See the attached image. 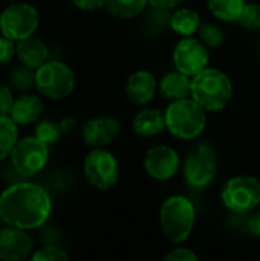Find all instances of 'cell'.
<instances>
[{
  "label": "cell",
  "instance_id": "cell-33",
  "mask_svg": "<svg viewBox=\"0 0 260 261\" xmlns=\"http://www.w3.org/2000/svg\"><path fill=\"white\" fill-rule=\"evenodd\" d=\"M182 2L184 0H149V3L158 9H173L178 5H181Z\"/></svg>",
  "mask_w": 260,
  "mask_h": 261
},
{
  "label": "cell",
  "instance_id": "cell-25",
  "mask_svg": "<svg viewBox=\"0 0 260 261\" xmlns=\"http://www.w3.org/2000/svg\"><path fill=\"white\" fill-rule=\"evenodd\" d=\"M60 133H61V125L49 119L40 121L35 127V136L41 139L43 142H46L48 145L57 142L60 138Z\"/></svg>",
  "mask_w": 260,
  "mask_h": 261
},
{
  "label": "cell",
  "instance_id": "cell-3",
  "mask_svg": "<svg viewBox=\"0 0 260 261\" xmlns=\"http://www.w3.org/2000/svg\"><path fill=\"white\" fill-rule=\"evenodd\" d=\"M164 115L167 130L179 139H195L205 128V109L192 96L173 101Z\"/></svg>",
  "mask_w": 260,
  "mask_h": 261
},
{
  "label": "cell",
  "instance_id": "cell-12",
  "mask_svg": "<svg viewBox=\"0 0 260 261\" xmlns=\"http://www.w3.org/2000/svg\"><path fill=\"white\" fill-rule=\"evenodd\" d=\"M178 153L167 145H158L147 151L144 158V168L147 174L156 180H169L179 170Z\"/></svg>",
  "mask_w": 260,
  "mask_h": 261
},
{
  "label": "cell",
  "instance_id": "cell-17",
  "mask_svg": "<svg viewBox=\"0 0 260 261\" xmlns=\"http://www.w3.org/2000/svg\"><path fill=\"white\" fill-rule=\"evenodd\" d=\"M43 112V102L37 95L32 93H23L20 95L11 109V118L20 124V125H28L35 122Z\"/></svg>",
  "mask_w": 260,
  "mask_h": 261
},
{
  "label": "cell",
  "instance_id": "cell-27",
  "mask_svg": "<svg viewBox=\"0 0 260 261\" xmlns=\"http://www.w3.org/2000/svg\"><path fill=\"white\" fill-rule=\"evenodd\" d=\"M239 23L248 29H260V5L245 3L242 14L239 17Z\"/></svg>",
  "mask_w": 260,
  "mask_h": 261
},
{
  "label": "cell",
  "instance_id": "cell-20",
  "mask_svg": "<svg viewBox=\"0 0 260 261\" xmlns=\"http://www.w3.org/2000/svg\"><path fill=\"white\" fill-rule=\"evenodd\" d=\"M170 24H172V29L176 34L184 35V37H188V35H193L195 32L199 31V28H201V18H199V14L196 11L188 9V8H184V9L176 11L172 15Z\"/></svg>",
  "mask_w": 260,
  "mask_h": 261
},
{
  "label": "cell",
  "instance_id": "cell-1",
  "mask_svg": "<svg viewBox=\"0 0 260 261\" xmlns=\"http://www.w3.org/2000/svg\"><path fill=\"white\" fill-rule=\"evenodd\" d=\"M51 208L49 193L35 184H14L0 194L2 222L25 231L43 226L49 219Z\"/></svg>",
  "mask_w": 260,
  "mask_h": 261
},
{
  "label": "cell",
  "instance_id": "cell-36",
  "mask_svg": "<svg viewBox=\"0 0 260 261\" xmlns=\"http://www.w3.org/2000/svg\"><path fill=\"white\" fill-rule=\"evenodd\" d=\"M0 220H2V216H0Z\"/></svg>",
  "mask_w": 260,
  "mask_h": 261
},
{
  "label": "cell",
  "instance_id": "cell-11",
  "mask_svg": "<svg viewBox=\"0 0 260 261\" xmlns=\"http://www.w3.org/2000/svg\"><path fill=\"white\" fill-rule=\"evenodd\" d=\"M208 61L210 55L207 46L196 38L181 40L173 50V63L176 66V70L188 76H195L207 69Z\"/></svg>",
  "mask_w": 260,
  "mask_h": 261
},
{
  "label": "cell",
  "instance_id": "cell-32",
  "mask_svg": "<svg viewBox=\"0 0 260 261\" xmlns=\"http://www.w3.org/2000/svg\"><path fill=\"white\" fill-rule=\"evenodd\" d=\"M72 3L83 11H97L106 5V0H72Z\"/></svg>",
  "mask_w": 260,
  "mask_h": 261
},
{
  "label": "cell",
  "instance_id": "cell-31",
  "mask_svg": "<svg viewBox=\"0 0 260 261\" xmlns=\"http://www.w3.org/2000/svg\"><path fill=\"white\" fill-rule=\"evenodd\" d=\"M166 261H195L198 260V255L187 248H176L173 251H170L166 257Z\"/></svg>",
  "mask_w": 260,
  "mask_h": 261
},
{
  "label": "cell",
  "instance_id": "cell-7",
  "mask_svg": "<svg viewBox=\"0 0 260 261\" xmlns=\"http://www.w3.org/2000/svg\"><path fill=\"white\" fill-rule=\"evenodd\" d=\"M49 158L48 144L37 136L18 139L11 151V164L15 173L21 177H31L40 173Z\"/></svg>",
  "mask_w": 260,
  "mask_h": 261
},
{
  "label": "cell",
  "instance_id": "cell-15",
  "mask_svg": "<svg viewBox=\"0 0 260 261\" xmlns=\"http://www.w3.org/2000/svg\"><path fill=\"white\" fill-rule=\"evenodd\" d=\"M158 90V83L155 76L147 70H138L132 73L126 83V95L130 102L136 106L149 104Z\"/></svg>",
  "mask_w": 260,
  "mask_h": 261
},
{
  "label": "cell",
  "instance_id": "cell-4",
  "mask_svg": "<svg viewBox=\"0 0 260 261\" xmlns=\"http://www.w3.org/2000/svg\"><path fill=\"white\" fill-rule=\"evenodd\" d=\"M195 219V206L184 196L169 197L159 211L161 229L172 243H182L188 239L193 231Z\"/></svg>",
  "mask_w": 260,
  "mask_h": 261
},
{
  "label": "cell",
  "instance_id": "cell-10",
  "mask_svg": "<svg viewBox=\"0 0 260 261\" xmlns=\"http://www.w3.org/2000/svg\"><path fill=\"white\" fill-rule=\"evenodd\" d=\"M84 177L97 190L107 191L120 179V165L116 158L103 148H93L84 159Z\"/></svg>",
  "mask_w": 260,
  "mask_h": 261
},
{
  "label": "cell",
  "instance_id": "cell-23",
  "mask_svg": "<svg viewBox=\"0 0 260 261\" xmlns=\"http://www.w3.org/2000/svg\"><path fill=\"white\" fill-rule=\"evenodd\" d=\"M17 122L12 118L0 116V161L11 156L12 148L18 141Z\"/></svg>",
  "mask_w": 260,
  "mask_h": 261
},
{
  "label": "cell",
  "instance_id": "cell-9",
  "mask_svg": "<svg viewBox=\"0 0 260 261\" xmlns=\"http://www.w3.org/2000/svg\"><path fill=\"white\" fill-rule=\"evenodd\" d=\"M224 205L233 213H248L260 205V180L253 176L230 179L221 193Z\"/></svg>",
  "mask_w": 260,
  "mask_h": 261
},
{
  "label": "cell",
  "instance_id": "cell-18",
  "mask_svg": "<svg viewBox=\"0 0 260 261\" xmlns=\"http://www.w3.org/2000/svg\"><path fill=\"white\" fill-rule=\"evenodd\" d=\"M132 128L143 138H152L167 128L166 115L158 109H144L133 118Z\"/></svg>",
  "mask_w": 260,
  "mask_h": 261
},
{
  "label": "cell",
  "instance_id": "cell-26",
  "mask_svg": "<svg viewBox=\"0 0 260 261\" xmlns=\"http://www.w3.org/2000/svg\"><path fill=\"white\" fill-rule=\"evenodd\" d=\"M199 35H201V41L207 46V47H218L224 43V32L219 26L216 24H201L199 28Z\"/></svg>",
  "mask_w": 260,
  "mask_h": 261
},
{
  "label": "cell",
  "instance_id": "cell-2",
  "mask_svg": "<svg viewBox=\"0 0 260 261\" xmlns=\"http://www.w3.org/2000/svg\"><path fill=\"white\" fill-rule=\"evenodd\" d=\"M192 98L205 110H222L233 98L231 80L222 70L207 67L192 76Z\"/></svg>",
  "mask_w": 260,
  "mask_h": 261
},
{
  "label": "cell",
  "instance_id": "cell-24",
  "mask_svg": "<svg viewBox=\"0 0 260 261\" xmlns=\"http://www.w3.org/2000/svg\"><path fill=\"white\" fill-rule=\"evenodd\" d=\"M35 75L37 69L20 63L9 70L8 80L12 84V87L18 90H31L32 87H35Z\"/></svg>",
  "mask_w": 260,
  "mask_h": 261
},
{
  "label": "cell",
  "instance_id": "cell-13",
  "mask_svg": "<svg viewBox=\"0 0 260 261\" xmlns=\"http://www.w3.org/2000/svg\"><path fill=\"white\" fill-rule=\"evenodd\" d=\"M121 132V124L112 116H97L83 127L84 144L92 148H103L112 144Z\"/></svg>",
  "mask_w": 260,
  "mask_h": 261
},
{
  "label": "cell",
  "instance_id": "cell-28",
  "mask_svg": "<svg viewBox=\"0 0 260 261\" xmlns=\"http://www.w3.org/2000/svg\"><path fill=\"white\" fill-rule=\"evenodd\" d=\"M69 255L58 246L55 245H48L43 246L41 249H38L34 255L32 260L34 261H63L67 260Z\"/></svg>",
  "mask_w": 260,
  "mask_h": 261
},
{
  "label": "cell",
  "instance_id": "cell-21",
  "mask_svg": "<svg viewBox=\"0 0 260 261\" xmlns=\"http://www.w3.org/2000/svg\"><path fill=\"white\" fill-rule=\"evenodd\" d=\"M244 6H245L244 0H208L210 12L219 20L227 23L239 21Z\"/></svg>",
  "mask_w": 260,
  "mask_h": 261
},
{
  "label": "cell",
  "instance_id": "cell-6",
  "mask_svg": "<svg viewBox=\"0 0 260 261\" xmlns=\"http://www.w3.org/2000/svg\"><path fill=\"white\" fill-rule=\"evenodd\" d=\"M218 170V158L213 147L205 142H199L190 148L184 161V177L187 184L195 190L208 187Z\"/></svg>",
  "mask_w": 260,
  "mask_h": 261
},
{
  "label": "cell",
  "instance_id": "cell-29",
  "mask_svg": "<svg viewBox=\"0 0 260 261\" xmlns=\"http://www.w3.org/2000/svg\"><path fill=\"white\" fill-rule=\"evenodd\" d=\"M15 43H14V40H11V38H8V37H5V35H2L0 37V66H3V64H8L12 58H14V55H15Z\"/></svg>",
  "mask_w": 260,
  "mask_h": 261
},
{
  "label": "cell",
  "instance_id": "cell-16",
  "mask_svg": "<svg viewBox=\"0 0 260 261\" xmlns=\"http://www.w3.org/2000/svg\"><path fill=\"white\" fill-rule=\"evenodd\" d=\"M15 50H17L15 55L20 60V63L34 69H38L40 66H43L49 58L48 46L40 38H35L32 35L23 40H18Z\"/></svg>",
  "mask_w": 260,
  "mask_h": 261
},
{
  "label": "cell",
  "instance_id": "cell-35",
  "mask_svg": "<svg viewBox=\"0 0 260 261\" xmlns=\"http://www.w3.org/2000/svg\"><path fill=\"white\" fill-rule=\"evenodd\" d=\"M8 2H14V0H8Z\"/></svg>",
  "mask_w": 260,
  "mask_h": 261
},
{
  "label": "cell",
  "instance_id": "cell-34",
  "mask_svg": "<svg viewBox=\"0 0 260 261\" xmlns=\"http://www.w3.org/2000/svg\"><path fill=\"white\" fill-rule=\"evenodd\" d=\"M248 229H250V232H251L254 237L260 239V211L254 213V214L250 217V220H248Z\"/></svg>",
  "mask_w": 260,
  "mask_h": 261
},
{
  "label": "cell",
  "instance_id": "cell-19",
  "mask_svg": "<svg viewBox=\"0 0 260 261\" xmlns=\"http://www.w3.org/2000/svg\"><path fill=\"white\" fill-rule=\"evenodd\" d=\"M192 76L176 70L164 75L159 84V92L166 99L176 101L192 96Z\"/></svg>",
  "mask_w": 260,
  "mask_h": 261
},
{
  "label": "cell",
  "instance_id": "cell-5",
  "mask_svg": "<svg viewBox=\"0 0 260 261\" xmlns=\"http://www.w3.org/2000/svg\"><path fill=\"white\" fill-rule=\"evenodd\" d=\"M75 86V76L69 66L57 60H48L37 69L35 89L49 99L69 96Z\"/></svg>",
  "mask_w": 260,
  "mask_h": 261
},
{
  "label": "cell",
  "instance_id": "cell-22",
  "mask_svg": "<svg viewBox=\"0 0 260 261\" xmlns=\"http://www.w3.org/2000/svg\"><path fill=\"white\" fill-rule=\"evenodd\" d=\"M149 0H106V9L116 18H133L141 14Z\"/></svg>",
  "mask_w": 260,
  "mask_h": 261
},
{
  "label": "cell",
  "instance_id": "cell-30",
  "mask_svg": "<svg viewBox=\"0 0 260 261\" xmlns=\"http://www.w3.org/2000/svg\"><path fill=\"white\" fill-rule=\"evenodd\" d=\"M14 96L12 92L8 86L0 83V116H8L11 115V109L14 106Z\"/></svg>",
  "mask_w": 260,
  "mask_h": 261
},
{
  "label": "cell",
  "instance_id": "cell-14",
  "mask_svg": "<svg viewBox=\"0 0 260 261\" xmlns=\"http://www.w3.org/2000/svg\"><path fill=\"white\" fill-rule=\"evenodd\" d=\"M34 249V242L25 229L9 226L0 229V260L17 261L26 258Z\"/></svg>",
  "mask_w": 260,
  "mask_h": 261
},
{
  "label": "cell",
  "instance_id": "cell-8",
  "mask_svg": "<svg viewBox=\"0 0 260 261\" xmlns=\"http://www.w3.org/2000/svg\"><path fill=\"white\" fill-rule=\"evenodd\" d=\"M38 11L29 3H12L0 14V32L2 35L18 41L34 35L38 28Z\"/></svg>",
  "mask_w": 260,
  "mask_h": 261
}]
</instances>
